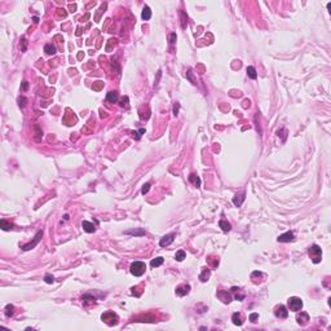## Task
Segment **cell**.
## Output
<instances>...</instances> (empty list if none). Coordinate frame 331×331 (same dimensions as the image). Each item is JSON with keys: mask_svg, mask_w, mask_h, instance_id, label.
Returning a JSON list of instances; mask_svg holds the SVG:
<instances>
[{"mask_svg": "<svg viewBox=\"0 0 331 331\" xmlns=\"http://www.w3.org/2000/svg\"><path fill=\"white\" fill-rule=\"evenodd\" d=\"M21 43H22V52H26V49H27V42H26V38H25V36H22Z\"/></svg>", "mask_w": 331, "mask_h": 331, "instance_id": "cell-34", "label": "cell"}, {"mask_svg": "<svg viewBox=\"0 0 331 331\" xmlns=\"http://www.w3.org/2000/svg\"><path fill=\"white\" fill-rule=\"evenodd\" d=\"M243 108H244V109H246V108H250V101H248V100H246V101L243 102Z\"/></svg>", "mask_w": 331, "mask_h": 331, "instance_id": "cell-42", "label": "cell"}, {"mask_svg": "<svg viewBox=\"0 0 331 331\" xmlns=\"http://www.w3.org/2000/svg\"><path fill=\"white\" fill-rule=\"evenodd\" d=\"M0 225H1V228H3V230H9V229H12V224L10 223H8L7 220H1L0 221Z\"/></svg>", "mask_w": 331, "mask_h": 331, "instance_id": "cell-27", "label": "cell"}, {"mask_svg": "<svg viewBox=\"0 0 331 331\" xmlns=\"http://www.w3.org/2000/svg\"><path fill=\"white\" fill-rule=\"evenodd\" d=\"M69 8H70V12H75L76 5L75 4H70V5H69Z\"/></svg>", "mask_w": 331, "mask_h": 331, "instance_id": "cell-41", "label": "cell"}, {"mask_svg": "<svg viewBox=\"0 0 331 331\" xmlns=\"http://www.w3.org/2000/svg\"><path fill=\"white\" fill-rule=\"evenodd\" d=\"M274 314L277 318L285 319V318H287V316H289V310H287V308L285 305H278L274 310Z\"/></svg>", "mask_w": 331, "mask_h": 331, "instance_id": "cell-7", "label": "cell"}, {"mask_svg": "<svg viewBox=\"0 0 331 331\" xmlns=\"http://www.w3.org/2000/svg\"><path fill=\"white\" fill-rule=\"evenodd\" d=\"M5 316L7 317H12V316L14 314V307L12 305V304H8L7 307H5V310H4Z\"/></svg>", "mask_w": 331, "mask_h": 331, "instance_id": "cell-24", "label": "cell"}, {"mask_svg": "<svg viewBox=\"0 0 331 331\" xmlns=\"http://www.w3.org/2000/svg\"><path fill=\"white\" fill-rule=\"evenodd\" d=\"M178 108H180V105H178V103H176V105H175V108H173V114H175V115H177Z\"/></svg>", "mask_w": 331, "mask_h": 331, "instance_id": "cell-40", "label": "cell"}, {"mask_svg": "<svg viewBox=\"0 0 331 331\" xmlns=\"http://www.w3.org/2000/svg\"><path fill=\"white\" fill-rule=\"evenodd\" d=\"M175 39H176V34L173 33V34H171V39H169V43H171V44H173V43H175Z\"/></svg>", "mask_w": 331, "mask_h": 331, "instance_id": "cell-39", "label": "cell"}, {"mask_svg": "<svg viewBox=\"0 0 331 331\" xmlns=\"http://www.w3.org/2000/svg\"><path fill=\"white\" fill-rule=\"evenodd\" d=\"M126 234H135V235L140 234V235H142L144 232H142V230H141V232H135V230H131V232H126Z\"/></svg>", "mask_w": 331, "mask_h": 331, "instance_id": "cell-37", "label": "cell"}, {"mask_svg": "<svg viewBox=\"0 0 331 331\" xmlns=\"http://www.w3.org/2000/svg\"><path fill=\"white\" fill-rule=\"evenodd\" d=\"M79 35H82V27L80 26L76 28V36H79Z\"/></svg>", "mask_w": 331, "mask_h": 331, "instance_id": "cell-43", "label": "cell"}, {"mask_svg": "<svg viewBox=\"0 0 331 331\" xmlns=\"http://www.w3.org/2000/svg\"><path fill=\"white\" fill-rule=\"evenodd\" d=\"M88 18H89V13H87L84 17H82V19H80V21H82V22H85V19H88Z\"/></svg>", "mask_w": 331, "mask_h": 331, "instance_id": "cell-44", "label": "cell"}, {"mask_svg": "<svg viewBox=\"0 0 331 331\" xmlns=\"http://www.w3.org/2000/svg\"><path fill=\"white\" fill-rule=\"evenodd\" d=\"M244 199H246V194H244V193H241V194H235L234 198H233V203H234L235 207H241Z\"/></svg>", "mask_w": 331, "mask_h": 331, "instance_id": "cell-12", "label": "cell"}, {"mask_svg": "<svg viewBox=\"0 0 331 331\" xmlns=\"http://www.w3.org/2000/svg\"><path fill=\"white\" fill-rule=\"evenodd\" d=\"M232 321L235 326H242L244 319H243V316L241 314V313L235 312V313H233V316H232Z\"/></svg>", "mask_w": 331, "mask_h": 331, "instance_id": "cell-11", "label": "cell"}, {"mask_svg": "<svg viewBox=\"0 0 331 331\" xmlns=\"http://www.w3.org/2000/svg\"><path fill=\"white\" fill-rule=\"evenodd\" d=\"M287 305H289L290 310H294V312H299V310L303 308V300L298 296H292L287 300Z\"/></svg>", "mask_w": 331, "mask_h": 331, "instance_id": "cell-3", "label": "cell"}, {"mask_svg": "<svg viewBox=\"0 0 331 331\" xmlns=\"http://www.w3.org/2000/svg\"><path fill=\"white\" fill-rule=\"evenodd\" d=\"M44 281H45V283H53L54 282V278H53V275H51V274H45V277H44Z\"/></svg>", "mask_w": 331, "mask_h": 331, "instance_id": "cell-30", "label": "cell"}, {"mask_svg": "<svg viewBox=\"0 0 331 331\" xmlns=\"http://www.w3.org/2000/svg\"><path fill=\"white\" fill-rule=\"evenodd\" d=\"M57 14H58L60 17H64V18H65L66 16H67V13L65 12V9H64V8H60V9H57Z\"/></svg>", "mask_w": 331, "mask_h": 331, "instance_id": "cell-35", "label": "cell"}, {"mask_svg": "<svg viewBox=\"0 0 331 331\" xmlns=\"http://www.w3.org/2000/svg\"><path fill=\"white\" fill-rule=\"evenodd\" d=\"M175 237H176V234H175V233H171V234L164 235L163 238H160L159 246H160V247H167V246H169V244H171V243L175 241Z\"/></svg>", "mask_w": 331, "mask_h": 331, "instance_id": "cell-6", "label": "cell"}, {"mask_svg": "<svg viewBox=\"0 0 331 331\" xmlns=\"http://www.w3.org/2000/svg\"><path fill=\"white\" fill-rule=\"evenodd\" d=\"M21 88H22V91H27V88H28V83L26 82H22V85H21Z\"/></svg>", "mask_w": 331, "mask_h": 331, "instance_id": "cell-38", "label": "cell"}, {"mask_svg": "<svg viewBox=\"0 0 331 331\" xmlns=\"http://www.w3.org/2000/svg\"><path fill=\"white\" fill-rule=\"evenodd\" d=\"M145 269H146V265L145 263L142 261H133L129 266V272L135 275V277H141V275L145 273Z\"/></svg>", "mask_w": 331, "mask_h": 331, "instance_id": "cell-2", "label": "cell"}, {"mask_svg": "<svg viewBox=\"0 0 331 331\" xmlns=\"http://www.w3.org/2000/svg\"><path fill=\"white\" fill-rule=\"evenodd\" d=\"M101 319L103 322H106L108 325H110V326H113V325H117L118 323V316L115 314L114 312H106L103 313V314L101 316Z\"/></svg>", "mask_w": 331, "mask_h": 331, "instance_id": "cell-4", "label": "cell"}, {"mask_svg": "<svg viewBox=\"0 0 331 331\" xmlns=\"http://www.w3.org/2000/svg\"><path fill=\"white\" fill-rule=\"evenodd\" d=\"M82 300H83V304H84V305H87L88 303L89 304H94V303H96V298L92 296V295H89V294H87V295H83Z\"/></svg>", "mask_w": 331, "mask_h": 331, "instance_id": "cell-18", "label": "cell"}, {"mask_svg": "<svg viewBox=\"0 0 331 331\" xmlns=\"http://www.w3.org/2000/svg\"><path fill=\"white\" fill-rule=\"evenodd\" d=\"M257 318H259L257 313H252V314L250 316V321H251V322H256V319H257Z\"/></svg>", "mask_w": 331, "mask_h": 331, "instance_id": "cell-36", "label": "cell"}, {"mask_svg": "<svg viewBox=\"0 0 331 331\" xmlns=\"http://www.w3.org/2000/svg\"><path fill=\"white\" fill-rule=\"evenodd\" d=\"M141 17H142V19H145V21H149V19L151 18V10H150V8H149L148 5L144 7L142 13H141Z\"/></svg>", "mask_w": 331, "mask_h": 331, "instance_id": "cell-17", "label": "cell"}, {"mask_svg": "<svg viewBox=\"0 0 331 331\" xmlns=\"http://www.w3.org/2000/svg\"><path fill=\"white\" fill-rule=\"evenodd\" d=\"M118 99H119V96H118V93L115 91H110L108 94H106V101L110 102V103H115L118 101Z\"/></svg>", "mask_w": 331, "mask_h": 331, "instance_id": "cell-14", "label": "cell"}, {"mask_svg": "<svg viewBox=\"0 0 331 331\" xmlns=\"http://www.w3.org/2000/svg\"><path fill=\"white\" fill-rule=\"evenodd\" d=\"M82 226H83V229H84V232H87V233H93L94 230H96V226H94L92 223L87 221V220L83 221V223H82Z\"/></svg>", "mask_w": 331, "mask_h": 331, "instance_id": "cell-15", "label": "cell"}, {"mask_svg": "<svg viewBox=\"0 0 331 331\" xmlns=\"http://www.w3.org/2000/svg\"><path fill=\"white\" fill-rule=\"evenodd\" d=\"M185 257H186V254H185L184 250H178V251L176 252V255H175V259H176L177 261H183Z\"/></svg>", "mask_w": 331, "mask_h": 331, "instance_id": "cell-26", "label": "cell"}, {"mask_svg": "<svg viewBox=\"0 0 331 331\" xmlns=\"http://www.w3.org/2000/svg\"><path fill=\"white\" fill-rule=\"evenodd\" d=\"M219 226H220V228L223 229L224 232H229V230L232 229V225H230V223H228L225 219H221V220L219 221Z\"/></svg>", "mask_w": 331, "mask_h": 331, "instance_id": "cell-20", "label": "cell"}, {"mask_svg": "<svg viewBox=\"0 0 331 331\" xmlns=\"http://www.w3.org/2000/svg\"><path fill=\"white\" fill-rule=\"evenodd\" d=\"M103 87V83L102 82H96V83H93V85H92V88H93V91H100Z\"/></svg>", "mask_w": 331, "mask_h": 331, "instance_id": "cell-29", "label": "cell"}, {"mask_svg": "<svg viewBox=\"0 0 331 331\" xmlns=\"http://www.w3.org/2000/svg\"><path fill=\"white\" fill-rule=\"evenodd\" d=\"M42 235H43V232L40 230V232H38V234L35 235V238H34L33 242H28V243L24 244V246H21V248L24 250V251H28V250L34 248V247H35L36 244H38V243L40 242V239H42Z\"/></svg>", "mask_w": 331, "mask_h": 331, "instance_id": "cell-5", "label": "cell"}, {"mask_svg": "<svg viewBox=\"0 0 331 331\" xmlns=\"http://www.w3.org/2000/svg\"><path fill=\"white\" fill-rule=\"evenodd\" d=\"M296 321H298L299 325L304 326V325L309 321V316H308V313H305V312H300V314H298V317H296Z\"/></svg>", "mask_w": 331, "mask_h": 331, "instance_id": "cell-13", "label": "cell"}, {"mask_svg": "<svg viewBox=\"0 0 331 331\" xmlns=\"http://www.w3.org/2000/svg\"><path fill=\"white\" fill-rule=\"evenodd\" d=\"M26 102H27V99H26V97H24V96L18 97V105L21 106V108H24V106L26 105Z\"/></svg>", "mask_w": 331, "mask_h": 331, "instance_id": "cell-31", "label": "cell"}, {"mask_svg": "<svg viewBox=\"0 0 331 331\" xmlns=\"http://www.w3.org/2000/svg\"><path fill=\"white\" fill-rule=\"evenodd\" d=\"M142 133H145V129L144 128H141L139 132H135L133 133V139H136V140H140V137H141V135Z\"/></svg>", "mask_w": 331, "mask_h": 331, "instance_id": "cell-32", "label": "cell"}, {"mask_svg": "<svg viewBox=\"0 0 331 331\" xmlns=\"http://www.w3.org/2000/svg\"><path fill=\"white\" fill-rule=\"evenodd\" d=\"M190 285H180L176 287V295L177 296H185L190 292Z\"/></svg>", "mask_w": 331, "mask_h": 331, "instance_id": "cell-9", "label": "cell"}, {"mask_svg": "<svg viewBox=\"0 0 331 331\" xmlns=\"http://www.w3.org/2000/svg\"><path fill=\"white\" fill-rule=\"evenodd\" d=\"M83 57H84V53H79V54H78V58H79V60H82Z\"/></svg>", "mask_w": 331, "mask_h": 331, "instance_id": "cell-45", "label": "cell"}, {"mask_svg": "<svg viewBox=\"0 0 331 331\" xmlns=\"http://www.w3.org/2000/svg\"><path fill=\"white\" fill-rule=\"evenodd\" d=\"M33 19H34V22H35V24H38V22H39V18H38V17H34Z\"/></svg>", "mask_w": 331, "mask_h": 331, "instance_id": "cell-46", "label": "cell"}, {"mask_svg": "<svg viewBox=\"0 0 331 331\" xmlns=\"http://www.w3.org/2000/svg\"><path fill=\"white\" fill-rule=\"evenodd\" d=\"M207 260H208V263L211 264L212 268H217L219 266V257H216V256L212 255V256H210Z\"/></svg>", "mask_w": 331, "mask_h": 331, "instance_id": "cell-25", "label": "cell"}, {"mask_svg": "<svg viewBox=\"0 0 331 331\" xmlns=\"http://www.w3.org/2000/svg\"><path fill=\"white\" fill-rule=\"evenodd\" d=\"M189 181L193 184L194 186H197V188H199L201 186V178L197 176L195 173H190L189 175Z\"/></svg>", "mask_w": 331, "mask_h": 331, "instance_id": "cell-19", "label": "cell"}, {"mask_svg": "<svg viewBox=\"0 0 331 331\" xmlns=\"http://www.w3.org/2000/svg\"><path fill=\"white\" fill-rule=\"evenodd\" d=\"M149 190H150V184L146 183L145 185L142 186V189H141V193H142V194H146V193H148Z\"/></svg>", "mask_w": 331, "mask_h": 331, "instance_id": "cell-33", "label": "cell"}, {"mask_svg": "<svg viewBox=\"0 0 331 331\" xmlns=\"http://www.w3.org/2000/svg\"><path fill=\"white\" fill-rule=\"evenodd\" d=\"M106 7H108V4H106V3H103V4L101 5V8H100L99 12H97V14H96V22H99V19H100V14H101L102 12H105Z\"/></svg>", "mask_w": 331, "mask_h": 331, "instance_id": "cell-28", "label": "cell"}, {"mask_svg": "<svg viewBox=\"0 0 331 331\" xmlns=\"http://www.w3.org/2000/svg\"><path fill=\"white\" fill-rule=\"evenodd\" d=\"M210 275H211V270H210L208 268H203L202 273L199 274L201 282H207V281H208V278H210Z\"/></svg>", "mask_w": 331, "mask_h": 331, "instance_id": "cell-16", "label": "cell"}, {"mask_svg": "<svg viewBox=\"0 0 331 331\" xmlns=\"http://www.w3.org/2000/svg\"><path fill=\"white\" fill-rule=\"evenodd\" d=\"M217 298L220 299L223 303H225V304H229L230 301H232V296H230V294L228 292V291H217Z\"/></svg>", "mask_w": 331, "mask_h": 331, "instance_id": "cell-10", "label": "cell"}, {"mask_svg": "<svg viewBox=\"0 0 331 331\" xmlns=\"http://www.w3.org/2000/svg\"><path fill=\"white\" fill-rule=\"evenodd\" d=\"M294 239H295V235H294L292 232H286V233L281 234L280 237L277 238L278 242H282V243H285V242H292Z\"/></svg>", "mask_w": 331, "mask_h": 331, "instance_id": "cell-8", "label": "cell"}, {"mask_svg": "<svg viewBox=\"0 0 331 331\" xmlns=\"http://www.w3.org/2000/svg\"><path fill=\"white\" fill-rule=\"evenodd\" d=\"M163 261H164V259H163L162 256H158V257H155L150 261V265H151V268H158V266L162 265Z\"/></svg>", "mask_w": 331, "mask_h": 331, "instance_id": "cell-21", "label": "cell"}, {"mask_svg": "<svg viewBox=\"0 0 331 331\" xmlns=\"http://www.w3.org/2000/svg\"><path fill=\"white\" fill-rule=\"evenodd\" d=\"M246 71H247V75H248L250 79H254V80H255L256 78H257V74H256L255 67H252V66H248Z\"/></svg>", "mask_w": 331, "mask_h": 331, "instance_id": "cell-23", "label": "cell"}, {"mask_svg": "<svg viewBox=\"0 0 331 331\" xmlns=\"http://www.w3.org/2000/svg\"><path fill=\"white\" fill-rule=\"evenodd\" d=\"M44 52L47 54H56L57 49H56V47H54L52 43H48V44L44 45Z\"/></svg>", "mask_w": 331, "mask_h": 331, "instance_id": "cell-22", "label": "cell"}, {"mask_svg": "<svg viewBox=\"0 0 331 331\" xmlns=\"http://www.w3.org/2000/svg\"><path fill=\"white\" fill-rule=\"evenodd\" d=\"M308 255H309V257L312 259V261L314 264L321 263V260H322V250H321V247H319V246H317V244H313V246L309 247V250H308Z\"/></svg>", "mask_w": 331, "mask_h": 331, "instance_id": "cell-1", "label": "cell"}]
</instances>
